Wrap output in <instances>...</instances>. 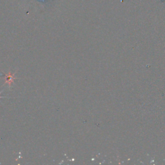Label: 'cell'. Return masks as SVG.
<instances>
[{"mask_svg":"<svg viewBox=\"0 0 165 165\" xmlns=\"http://www.w3.org/2000/svg\"><path fill=\"white\" fill-rule=\"evenodd\" d=\"M14 74H12L11 72H9V74H7V77H6V82L5 83H8L9 84V86L10 87L12 83L13 82L14 79H15L16 78L14 77Z\"/></svg>","mask_w":165,"mask_h":165,"instance_id":"obj_1","label":"cell"},{"mask_svg":"<svg viewBox=\"0 0 165 165\" xmlns=\"http://www.w3.org/2000/svg\"><path fill=\"white\" fill-rule=\"evenodd\" d=\"M0 94H1V93H0ZM0 98H1V97H0Z\"/></svg>","mask_w":165,"mask_h":165,"instance_id":"obj_2","label":"cell"}]
</instances>
